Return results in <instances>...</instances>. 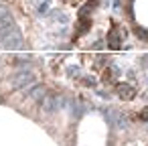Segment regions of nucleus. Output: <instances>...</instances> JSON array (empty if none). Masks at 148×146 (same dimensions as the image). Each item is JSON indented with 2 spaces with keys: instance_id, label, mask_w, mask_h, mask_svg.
Instances as JSON below:
<instances>
[{
  "instance_id": "39448f33",
  "label": "nucleus",
  "mask_w": 148,
  "mask_h": 146,
  "mask_svg": "<svg viewBox=\"0 0 148 146\" xmlns=\"http://www.w3.org/2000/svg\"><path fill=\"white\" fill-rule=\"evenodd\" d=\"M138 118H140V120H148V110H142V114H140Z\"/></svg>"
},
{
  "instance_id": "20e7f679",
  "label": "nucleus",
  "mask_w": 148,
  "mask_h": 146,
  "mask_svg": "<svg viewBox=\"0 0 148 146\" xmlns=\"http://www.w3.org/2000/svg\"><path fill=\"white\" fill-rule=\"evenodd\" d=\"M101 77L106 79V81H112V77H114V71L108 67V69H103V73H101Z\"/></svg>"
},
{
  "instance_id": "7ed1b4c3",
  "label": "nucleus",
  "mask_w": 148,
  "mask_h": 146,
  "mask_svg": "<svg viewBox=\"0 0 148 146\" xmlns=\"http://www.w3.org/2000/svg\"><path fill=\"white\" fill-rule=\"evenodd\" d=\"M108 45H110L112 49H118V47H120V37L116 35V31H110V35H108Z\"/></svg>"
},
{
  "instance_id": "f257e3e1",
  "label": "nucleus",
  "mask_w": 148,
  "mask_h": 146,
  "mask_svg": "<svg viewBox=\"0 0 148 146\" xmlns=\"http://www.w3.org/2000/svg\"><path fill=\"white\" fill-rule=\"evenodd\" d=\"M134 87H130V85H126V83H120L118 85V95L122 97V99H132L134 97Z\"/></svg>"
},
{
  "instance_id": "f03ea898",
  "label": "nucleus",
  "mask_w": 148,
  "mask_h": 146,
  "mask_svg": "<svg viewBox=\"0 0 148 146\" xmlns=\"http://www.w3.org/2000/svg\"><path fill=\"white\" fill-rule=\"evenodd\" d=\"M91 27V21L85 19V16H79V23H77V31L79 33H87V29Z\"/></svg>"
}]
</instances>
